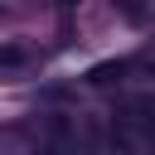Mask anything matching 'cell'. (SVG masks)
I'll return each instance as SVG.
<instances>
[{
    "instance_id": "1",
    "label": "cell",
    "mask_w": 155,
    "mask_h": 155,
    "mask_svg": "<svg viewBox=\"0 0 155 155\" xmlns=\"http://www.w3.org/2000/svg\"><path fill=\"white\" fill-rule=\"evenodd\" d=\"M29 63H34L29 44H0V78H15V73H24Z\"/></svg>"
},
{
    "instance_id": "2",
    "label": "cell",
    "mask_w": 155,
    "mask_h": 155,
    "mask_svg": "<svg viewBox=\"0 0 155 155\" xmlns=\"http://www.w3.org/2000/svg\"><path fill=\"white\" fill-rule=\"evenodd\" d=\"M131 24H150V15H155V0H111Z\"/></svg>"
}]
</instances>
